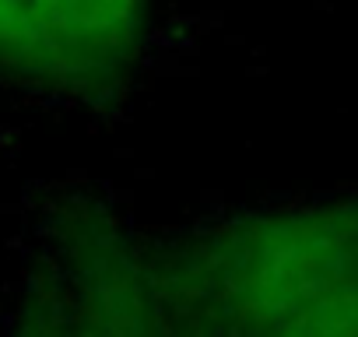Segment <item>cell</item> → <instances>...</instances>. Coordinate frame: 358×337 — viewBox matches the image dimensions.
<instances>
[{"mask_svg":"<svg viewBox=\"0 0 358 337\" xmlns=\"http://www.w3.org/2000/svg\"><path fill=\"white\" fill-rule=\"evenodd\" d=\"M148 0H0V81L95 99L130 71Z\"/></svg>","mask_w":358,"mask_h":337,"instance_id":"cell-2","label":"cell"},{"mask_svg":"<svg viewBox=\"0 0 358 337\" xmlns=\"http://www.w3.org/2000/svg\"><path fill=\"white\" fill-rule=\"evenodd\" d=\"M151 274L172 337H358V197L222 222Z\"/></svg>","mask_w":358,"mask_h":337,"instance_id":"cell-1","label":"cell"}]
</instances>
